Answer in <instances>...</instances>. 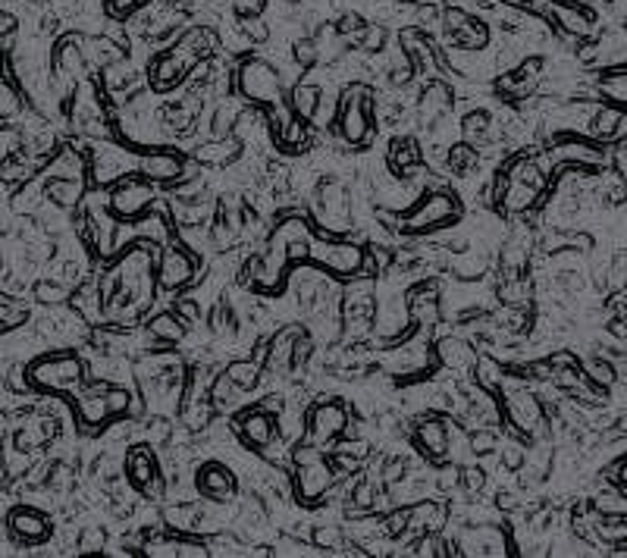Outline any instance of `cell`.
Listing matches in <instances>:
<instances>
[{
  "label": "cell",
  "instance_id": "bcb514c9",
  "mask_svg": "<svg viewBox=\"0 0 627 558\" xmlns=\"http://www.w3.org/2000/svg\"><path fill=\"white\" fill-rule=\"evenodd\" d=\"M132 4H138V0H110V10L116 13V10H129Z\"/></svg>",
  "mask_w": 627,
  "mask_h": 558
},
{
  "label": "cell",
  "instance_id": "6da1fadb",
  "mask_svg": "<svg viewBox=\"0 0 627 558\" xmlns=\"http://www.w3.org/2000/svg\"><path fill=\"white\" fill-rule=\"evenodd\" d=\"M292 461L298 464L295 486H298L301 502H320V496L333 486V471L323 464L317 449H295Z\"/></svg>",
  "mask_w": 627,
  "mask_h": 558
},
{
  "label": "cell",
  "instance_id": "f6af8a7d",
  "mask_svg": "<svg viewBox=\"0 0 627 558\" xmlns=\"http://www.w3.org/2000/svg\"><path fill=\"white\" fill-rule=\"evenodd\" d=\"M179 311L185 314V317H192V320H198V305H195V301H179Z\"/></svg>",
  "mask_w": 627,
  "mask_h": 558
},
{
  "label": "cell",
  "instance_id": "5bb4252c",
  "mask_svg": "<svg viewBox=\"0 0 627 558\" xmlns=\"http://www.w3.org/2000/svg\"><path fill=\"white\" fill-rule=\"evenodd\" d=\"M154 182H176L182 176V157L173 151H145L138 154V170Z\"/></svg>",
  "mask_w": 627,
  "mask_h": 558
},
{
  "label": "cell",
  "instance_id": "4dcf8cb0",
  "mask_svg": "<svg viewBox=\"0 0 627 558\" xmlns=\"http://www.w3.org/2000/svg\"><path fill=\"white\" fill-rule=\"evenodd\" d=\"M317 104H320V91L317 88H311V85L295 88V110L305 116V120H311V116L317 113Z\"/></svg>",
  "mask_w": 627,
  "mask_h": 558
},
{
  "label": "cell",
  "instance_id": "f1b7e54d",
  "mask_svg": "<svg viewBox=\"0 0 627 558\" xmlns=\"http://www.w3.org/2000/svg\"><path fill=\"white\" fill-rule=\"evenodd\" d=\"M559 19H562V26L574 35H590L593 26H590V16L587 13H580L574 7H559Z\"/></svg>",
  "mask_w": 627,
  "mask_h": 558
},
{
  "label": "cell",
  "instance_id": "5b68a950",
  "mask_svg": "<svg viewBox=\"0 0 627 558\" xmlns=\"http://www.w3.org/2000/svg\"><path fill=\"white\" fill-rule=\"evenodd\" d=\"M461 555H508L515 552L508 533L496 524H480V527H464L455 540Z\"/></svg>",
  "mask_w": 627,
  "mask_h": 558
},
{
  "label": "cell",
  "instance_id": "ba28073f",
  "mask_svg": "<svg viewBox=\"0 0 627 558\" xmlns=\"http://www.w3.org/2000/svg\"><path fill=\"white\" fill-rule=\"evenodd\" d=\"M345 427H348V411L339 402H320L305 417V430H308V439L314 446L330 443V439H336Z\"/></svg>",
  "mask_w": 627,
  "mask_h": 558
},
{
  "label": "cell",
  "instance_id": "7a4b0ae2",
  "mask_svg": "<svg viewBox=\"0 0 627 558\" xmlns=\"http://www.w3.org/2000/svg\"><path fill=\"white\" fill-rule=\"evenodd\" d=\"M311 258L320 270L339 273V276H355L367 267L364 248H358L352 242H317L311 248Z\"/></svg>",
  "mask_w": 627,
  "mask_h": 558
},
{
  "label": "cell",
  "instance_id": "7402d4cb",
  "mask_svg": "<svg viewBox=\"0 0 627 558\" xmlns=\"http://www.w3.org/2000/svg\"><path fill=\"white\" fill-rule=\"evenodd\" d=\"M389 164L396 170H411L414 164H421V145H417L414 138H399V142H392Z\"/></svg>",
  "mask_w": 627,
  "mask_h": 558
},
{
  "label": "cell",
  "instance_id": "ab89813d",
  "mask_svg": "<svg viewBox=\"0 0 627 558\" xmlns=\"http://www.w3.org/2000/svg\"><path fill=\"white\" fill-rule=\"evenodd\" d=\"M405 471H408V461L405 458H386V464H383V480L386 483H399L405 477Z\"/></svg>",
  "mask_w": 627,
  "mask_h": 558
},
{
  "label": "cell",
  "instance_id": "ee69618b",
  "mask_svg": "<svg viewBox=\"0 0 627 558\" xmlns=\"http://www.w3.org/2000/svg\"><path fill=\"white\" fill-rule=\"evenodd\" d=\"M458 474H461V471H452V468L443 471V474L436 477V486H439V490H452V486H458Z\"/></svg>",
  "mask_w": 627,
  "mask_h": 558
},
{
  "label": "cell",
  "instance_id": "8fae6325",
  "mask_svg": "<svg viewBox=\"0 0 627 558\" xmlns=\"http://www.w3.org/2000/svg\"><path fill=\"white\" fill-rule=\"evenodd\" d=\"M242 95L251 101H276L280 98V76L273 73L267 63H248L245 73L239 76Z\"/></svg>",
  "mask_w": 627,
  "mask_h": 558
},
{
  "label": "cell",
  "instance_id": "9c48e42d",
  "mask_svg": "<svg viewBox=\"0 0 627 558\" xmlns=\"http://www.w3.org/2000/svg\"><path fill=\"white\" fill-rule=\"evenodd\" d=\"M339 135L352 148L370 142V101L348 98L345 104H339Z\"/></svg>",
  "mask_w": 627,
  "mask_h": 558
},
{
  "label": "cell",
  "instance_id": "83f0119b",
  "mask_svg": "<svg viewBox=\"0 0 627 558\" xmlns=\"http://www.w3.org/2000/svg\"><path fill=\"white\" fill-rule=\"evenodd\" d=\"M236 154H239V148H232V145H204L195 151L201 164H217V167H226Z\"/></svg>",
  "mask_w": 627,
  "mask_h": 558
},
{
  "label": "cell",
  "instance_id": "52a82bcc",
  "mask_svg": "<svg viewBox=\"0 0 627 558\" xmlns=\"http://www.w3.org/2000/svg\"><path fill=\"white\" fill-rule=\"evenodd\" d=\"M154 204V189L142 179H126L110 192V211L120 220H135L142 217Z\"/></svg>",
  "mask_w": 627,
  "mask_h": 558
},
{
  "label": "cell",
  "instance_id": "9a60e30c",
  "mask_svg": "<svg viewBox=\"0 0 627 558\" xmlns=\"http://www.w3.org/2000/svg\"><path fill=\"white\" fill-rule=\"evenodd\" d=\"M10 530L26 543H41L51 537V521L35 508H13L10 511Z\"/></svg>",
  "mask_w": 627,
  "mask_h": 558
},
{
  "label": "cell",
  "instance_id": "4316f807",
  "mask_svg": "<svg viewBox=\"0 0 627 558\" xmlns=\"http://www.w3.org/2000/svg\"><path fill=\"white\" fill-rule=\"evenodd\" d=\"M474 370H477V383L490 392V389H496V386H502V364L499 361H493V358H480L477 364H474Z\"/></svg>",
  "mask_w": 627,
  "mask_h": 558
},
{
  "label": "cell",
  "instance_id": "f546056e",
  "mask_svg": "<svg viewBox=\"0 0 627 558\" xmlns=\"http://www.w3.org/2000/svg\"><path fill=\"white\" fill-rule=\"evenodd\" d=\"M461 132H464V142L474 145L480 142V138L490 132V123H486V113H471V116H464V123H461Z\"/></svg>",
  "mask_w": 627,
  "mask_h": 558
},
{
  "label": "cell",
  "instance_id": "d4e9b609",
  "mask_svg": "<svg viewBox=\"0 0 627 558\" xmlns=\"http://www.w3.org/2000/svg\"><path fill=\"white\" fill-rule=\"evenodd\" d=\"M151 339H164V342H179L185 339V323L173 314H157L151 320Z\"/></svg>",
  "mask_w": 627,
  "mask_h": 558
},
{
  "label": "cell",
  "instance_id": "8992f818",
  "mask_svg": "<svg viewBox=\"0 0 627 558\" xmlns=\"http://www.w3.org/2000/svg\"><path fill=\"white\" fill-rule=\"evenodd\" d=\"M461 207L455 201L452 192H433L427 195V201L421 207H414L408 214V232H424V229H433V226H446L452 220H458Z\"/></svg>",
  "mask_w": 627,
  "mask_h": 558
},
{
  "label": "cell",
  "instance_id": "7dc6e473",
  "mask_svg": "<svg viewBox=\"0 0 627 558\" xmlns=\"http://www.w3.org/2000/svg\"><path fill=\"white\" fill-rule=\"evenodd\" d=\"M618 483H621V490L627 493V461L618 468Z\"/></svg>",
  "mask_w": 627,
  "mask_h": 558
},
{
  "label": "cell",
  "instance_id": "836d02e7",
  "mask_svg": "<svg viewBox=\"0 0 627 558\" xmlns=\"http://www.w3.org/2000/svg\"><path fill=\"white\" fill-rule=\"evenodd\" d=\"M618 126H621V110H599L596 113V123H593V129H596V135L599 138H609V135H615L618 132Z\"/></svg>",
  "mask_w": 627,
  "mask_h": 558
},
{
  "label": "cell",
  "instance_id": "603a6c76",
  "mask_svg": "<svg viewBox=\"0 0 627 558\" xmlns=\"http://www.w3.org/2000/svg\"><path fill=\"white\" fill-rule=\"evenodd\" d=\"M226 377L232 380V386H236V389L248 392V389H254L261 383V367L254 361H232L226 367Z\"/></svg>",
  "mask_w": 627,
  "mask_h": 558
},
{
  "label": "cell",
  "instance_id": "ac0fdd59",
  "mask_svg": "<svg viewBox=\"0 0 627 558\" xmlns=\"http://www.w3.org/2000/svg\"><path fill=\"white\" fill-rule=\"evenodd\" d=\"M417 443L433 458H449V430L439 417H427L424 424H417Z\"/></svg>",
  "mask_w": 627,
  "mask_h": 558
},
{
  "label": "cell",
  "instance_id": "ffe728a7",
  "mask_svg": "<svg viewBox=\"0 0 627 558\" xmlns=\"http://www.w3.org/2000/svg\"><path fill=\"white\" fill-rule=\"evenodd\" d=\"M449 104H452L449 88L433 85V88L424 91V98L417 101V113H421V120H424V123H433V120H439V116H443V113L449 110Z\"/></svg>",
  "mask_w": 627,
  "mask_h": 558
},
{
  "label": "cell",
  "instance_id": "277c9868",
  "mask_svg": "<svg viewBox=\"0 0 627 558\" xmlns=\"http://www.w3.org/2000/svg\"><path fill=\"white\" fill-rule=\"evenodd\" d=\"M505 417H508V424L524 436H540L546 424V411L540 399L524 389H512L505 395Z\"/></svg>",
  "mask_w": 627,
  "mask_h": 558
},
{
  "label": "cell",
  "instance_id": "8d00e7d4",
  "mask_svg": "<svg viewBox=\"0 0 627 558\" xmlns=\"http://www.w3.org/2000/svg\"><path fill=\"white\" fill-rule=\"evenodd\" d=\"M405 530H408V508H399V511H392V515L383 518V533H386V537H402Z\"/></svg>",
  "mask_w": 627,
  "mask_h": 558
},
{
  "label": "cell",
  "instance_id": "d590c367",
  "mask_svg": "<svg viewBox=\"0 0 627 558\" xmlns=\"http://www.w3.org/2000/svg\"><path fill=\"white\" fill-rule=\"evenodd\" d=\"M499 452H502V464H505L508 471H521L524 464H527V452H524L521 443H505Z\"/></svg>",
  "mask_w": 627,
  "mask_h": 558
},
{
  "label": "cell",
  "instance_id": "3957f363",
  "mask_svg": "<svg viewBox=\"0 0 627 558\" xmlns=\"http://www.w3.org/2000/svg\"><path fill=\"white\" fill-rule=\"evenodd\" d=\"M32 380L41 386V389H51V392H66L79 386L82 380V361L76 355H51L44 358L32 367Z\"/></svg>",
  "mask_w": 627,
  "mask_h": 558
},
{
  "label": "cell",
  "instance_id": "30bf717a",
  "mask_svg": "<svg viewBox=\"0 0 627 558\" xmlns=\"http://www.w3.org/2000/svg\"><path fill=\"white\" fill-rule=\"evenodd\" d=\"M195 483H198L201 496L211 499V502H232L239 493V483H236V477H232V471L226 468V464H217V461L201 464Z\"/></svg>",
  "mask_w": 627,
  "mask_h": 558
},
{
  "label": "cell",
  "instance_id": "e0dca14e",
  "mask_svg": "<svg viewBox=\"0 0 627 558\" xmlns=\"http://www.w3.org/2000/svg\"><path fill=\"white\" fill-rule=\"evenodd\" d=\"M192 276H195V258H189V254L179 248H170L164 254V267H160V283L167 289H179L189 283Z\"/></svg>",
  "mask_w": 627,
  "mask_h": 558
},
{
  "label": "cell",
  "instance_id": "2e32d148",
  "mask_svg": "<svg viewBox=\"0 0 627 558\" xmlns=\"http://www.w3.org/2000/svg\"><path fill=\"white\" fill-rule=\"evenodd\" d=\"M436 358L446 370H471L477 364V352L471 342H464L458 336H449L443 342H436Z\"/></svg>",
  "mask_w": 627,
  "mask_h": 558
},
{
  "label": "cell",
  "instance_id": "d6986e66",
  "mask_svg": "<svg viewBox=\"0 0 627 558\" xmlns=\"http://www.w3.org/2000/svg\"><path fill=\"white\" fill-rule=\"evenodd\" d=\"M443 521H446V508L439 502H421V505L408 508V530L430 533V530H439Z\"/></svg>",
  "mask_w": 627,
  "mask_h": 558
},
{
  "label": "cell",
  "instance_id": "b9f144b4",
  "mask_svg": "<svg viewBox=\"0 0 627 558\" xmlns=\"http://www.w3.org/2000/svg\"><path fill=\"white\" fill-rule=\"evenodd\" d=\"M590 380L599 383V386H609V383L615 380V374H612V367H609V364L596 361V364H590Z\"/></svg>",
  "mask_w": 627,
  "mask_h": 558
},
{
  "label": "cell",
  "instance_id": "f35d334b",
  "mask_svg": "<svg viewBox=\"0 0 627 558\" xmlns=\"http://www.w3.org/2000/svg\"><path fill=\"white\" fill-rule=\"evenodd\" d=\"M483 483H486V474L480 468H464L458 474V486H461V490H468V493H480Z\"/></svg>",
  "mask_w": 627,
  "mask_h": 558
},
{
  "label": "cell",
  "instance_id": "cb8c5ba5",
  "mask_svg": "<svg viewBox=\"0 0 627 558\" xmlns=\"http://www.w3.org/2000/svg\"><path fill=\"white\" fill-rule=\"evenodd\" d=\"M82 192H85L82 179H54L51 189H48V195L57 207H73L82 198Z\"/></svg>",
  "mask_w": 627,
  "mask_h": 558
},
{
  "label": "cell",
  "instance_id": "74e56055",
  "mask_svg": "<svg viewBox=\"0 0 627 558\" xmlns=\"http://www.w3.org/2000/svg\"><path fill=\"white\" fill-rule=\"evenodd\" d=\"M352 499H355V505H358V508H364V511H367L370 505L377 502V483H374V480H361V483L355 486Z\"/></svg>",
  "mask_w": 627,
  "mask_h": 558
},
{
  "label": "cell",
  "instance_id": "4fadbf2b",
  "mask_svg": "<svg viewBox=\"0 0 627 558\" xmlns=\"http://www.w3.org/2000/svg\"><path fill=\"white\" fill-rule=\"evenodd\" d=\"M236 430L242 436V443L251 446V449H267L276 436V417L261 411V408H251L245 411L239 421H236Z\"/></svg>",
  "mask_w": 627,
  "mask_h": 558
},
{
  "label": "cell",
  "instance_id": "d6a6232c",
  "mask_svg": "<svg viewBox=\"0 0 627 558\" xmlns=\"http://www.w3.org/2000/svg\"><path fill=\"white\" fill-rule=\"evenodd\" d=\"M468 446H471V452H474V455H490V452L499 446V436H496V430H493V427H483V430L471 433Z\"/></svg>",
  "mask_w": 627,
  "mask_h": 558
},
{
  "label": "cell",
  "instance_id": "7bdbcfd3",
  "mask_svg": "<svg viewBox=\"0 0 627 558\" xmlns=\"http://www.w3.org/2000/svg\"><path fill=\"white\" fill-rule=\"evenodd\" d=\"M19 142V138L13 135V132H7V129H0V160H7L10 157V151H13V145Z\"/></svg>",
  "mask_w": 627,
  "mask_h": 558
},
{
  "label": "cell",
  "instance_id": "7c38bea8",
  "mask_svg": "<svg viewBox=\"0 0 627 558\" xmlns=\"http://www.w3.org/2000/svg\"><path fill=\"white\" fill-rule=\"evenodd\" d=\"M126 474H129V480L142 493H154V496L164 493V483H160V477H157V461H154V455H151L148 446H135L129 452V458H126Z\"/></svg>",
  "mask_w": 627,
  "mask_h": 558
},
{
  "label": "cell",
  "instance_id": "e575fe53",
  "mask_svg": "<svg viewBox=\"0 0 627 558\" xmlns=\"http://www.w3.org/2000/svg\"><path fill=\"white\" fill-rule=\"evenodd\" d=\"M314 543H317V549H336V546H342V527H336V524H320L314 530Z\"/></svg>",
  "mask_w": 627,
  "mask_h": 558
},
{
  "label": "cell",
  "instance_id": "60d3db41",
  "mask_svg": "<svg viewBox=\"0 0 627 558\" xmlns=\"http://www.w3.org/2000/svg\"><path fill=\"white\" fill-rule=\"evenodd\" d=\"M38 298L41 301H48V305H57V301H63L66 298V289L60 286V283H38Z\"/></svg>",
  "mask_w": 627,
  "mask_h": 558
},
{
  "label": "cell",
  "instance_id": "1f68e13d",
  "mask_svg": "<svg viewBox=\"0 0 627 558\" xmlns=\"http://www.w3.org/2000/svg\"><path fill=\"white\" fill-rule=\"evenodd\" d=\"M79 549L82 552H101L107 549V530L101 524H91L79 533Z\"/></svg>",
  "mask_w": 627,
  "mask_h": 558
},
{
  "label": "cell",
  "instance_id": "44dd1931",
  "mask_svg": "<svg viewBox=\"0 0 627 558\" xmlns=\"http://www.w3.org/2000/svg\"><path fill=\"white\" fill-rule=\"evenodd\" d=\"M164 524L173 530H195L198 524H204V515L195 502H176L164 511Z\"/></svg>",
  "mask_w": 627,
  "mask_h": 558
},
{
  "label": "cell",
  "instance_id": "484cf974",
  "mask_svg": "<svg viewBox=\"0 0 627 558\" xmlns=\"http://www.w3.org/2000/svg\"><path fill=\"white\" fill-rule=\"evenodd\" d=\"M599 91L615 107H627V69H621V73H609L606 79L599 82Z\"/></svg>",
  "mask_w": 627,
  "mask_h": 558
}]
</instances>
